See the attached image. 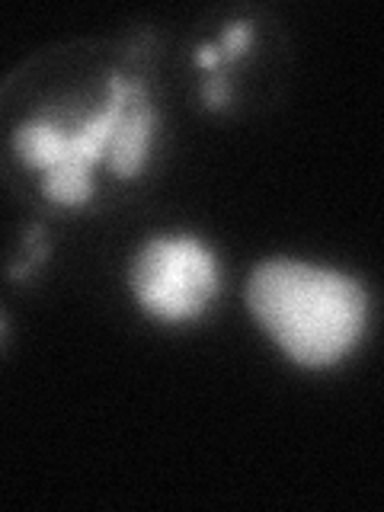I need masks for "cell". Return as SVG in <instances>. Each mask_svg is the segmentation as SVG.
<instances>
[{
  "instance_id": "6da1fadb",
  "label": "cell",
  "mask_w": 384,
  "mask_h": 512,
  "mask_svg": "<svg viewBox=\"0 0 384 512\" xmlns=\"http://www.w3.org/2000/svg\"><path fill=\"white\" fill-rule=\"evenodd\" d=\"M260 327L301 368H330L356 349L368 324L359 279L298 260H266L247 282Z\"/></svg>"
},
{
  "instance_id": "7a4b0ae2",
  "label": "cell",
  "mask_w": 384,
  "mask_h": 512,
  "mask_svg": "<svg viewBox=\"0 0 384 512\" xmlns=\"http://www.w3.org/2000/svg\"><path fill=\"white\" fill-rule=\"evenodd\" d=\"M132 295L154 320L186 324L205 314L218 295V260L199 237L170 234L151 237L128 272Z\"/></svg>"
},
{
  "instance_id": "3957f363",
  "label": "cell",
  "mask_w": 384,
  "mask_h": 512,
  "mask_svg": "<svg viewBox=\"0 0 384 512\" xmlns=\"http://www.w3.org/2000/svg\"><path fill=\"white\" fill-rule=\"evenodd\" d=\"M157 132V109L148 100V93L141 87H135L132 100H128L122 119L116 125V132L109 138V148H106V167L122 176V180H132L144 170L148 164V154H151V141Z\"/></svg>"
},
{
  "instance_id": "277c9868",
  "label": "cell",
  "mask_w": 384,
  "mask_h": 512,
  "mask_svg": "<svg viewBox=\"0 0 384 512\" xmlns=\"http://www.w3.org/2000/svg\"><path fill=\"white\" fill-rule=\"evenodd\" d=\"M68 138L71 132H61L55 122L32 119L13 132V151L20 154L26 167H36L45 173L48 167H55L68 157Z\"/></svg>"
},
{
  "instance_id": "5b68a950",
  "label": "cell",
  "mask_w": 384,
  "mask_h": 512,
  "mask_svg": "<svg viewBox=\"0 0 384 512\" xmlns=\"http://www.w3.org/2000/svg\"><path fill=\"white\" fill-rule=\"evenodd\" d=\"M42 196L55 205H84L93 196V167L64 157L42 176Z\"/></svg>"
},
{
  "instance_id": "8992f818",
  "label": "cell",
  "mask_w": 384,
  "mask_h": 512,
  "mask_svg": "<svg viewBox=\"0 0 384 512\" xmlns=\"http://www.w3.org/2000/svg\"><path fill=\"white\" fill-rule=\"evenodd\" d=\"M253 42V26L247 20H234L228 29H224V36L218 42V52H221V61H237L240 55L247 52Z\"/></svg>"
},
{
  "instance_id": "52a82bcc",
  "label": "cell",
  "mask_w": 384,
  "mask_h": 512,
  "mask_svg": "<svg viewBox=\"0 0 384 512\" xmlns=\"http://www.w3.org/2000/svg\"><path fill=\"white\" fill-rule=\"evenodd\" d=\"M202 100L208 109H224L231 103V84H228V74L224 71H215L212 77L205 80V87H202Z\"/></svg>"
},
{
  "instance_id": "ba28073f",
  "label": "cell",
  "mask_w": 384,
  "mask_h": 512,
  "mask_svg": "<svg viewBox=\"0 0 384 512\" xmlns=\"http://www.w3.org/2000/svg\"><path fill=\"white\" fill-rule=\"evenodd\" d=\"M196 64H199V68H205L208 74L221 71V52H218V45H199Z\"/></svg>"
},
{
  "instance_id": "9c48e42d",
  "label": "cell",
  "mask_w": 384,
  "mask_h": 512,
  "mask_svg": "<svg viewBox=\"0 0 384 512\" xmlns=\"http://www.w3.org/2000/svg\"><path fill=\"white\" fill-rule=\"evenodd\" d=\"M4 336H7V317L0 311V343H4Z\"/></svg>"
}]
</instances>
